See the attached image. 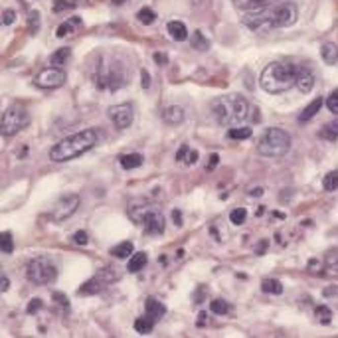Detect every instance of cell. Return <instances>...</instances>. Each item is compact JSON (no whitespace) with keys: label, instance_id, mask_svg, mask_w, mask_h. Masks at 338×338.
I'll use <instances>...</instances> for the list:
<instances>
[{"label":"cell","instance_id":"6da1fadb","mask_svg":"<svg viewBox=\"0 0 338 338\" xmlns=\"http://www.w3.org/2000/svg\"><path fill=\"white\" fill-rule=\"evenodd\" d=\"M297 6L291 0H281L277 4H271L263 10L255 12H245L241 16V22L248 26L249 30H259V32H269L275 28H287L297 22Z\"/></svg>","mask_w":338,"mask_h":338},{"label":"cell","instance_id":"7a4b0ae2","mask_svg":"<svg viewBox=\"0 0 338 338\" xmlns=\"http://www.w3.org/2000/svg\"><path fill=\"white\" fill-rule=\"evenodd\" d=\"M255 111L257 109L249 105L248 99L243 95H237V93L222 95L212 101L213 119L224 127H239L248 121H257L259 115Z\"/></svg>","mask_w":338,"mask_h":338},{"label":"cell","instance_id":"3957f363","mask_svg":"<svg viewBox=\"0 0 338 338\" xmlns=\"http://www.w3.org/2000/svg\"><path fill=\"white\" fill-rule=\"evenodd\" d=\"M99 142V133L97 129H83L75 135H70L59 142H55L50 148V159L53 162H68L77 157H81L83 152L91 150L95 144Z\"/></svg>","mask_w":338,"mask_h":338},{"label":"cell","instance_id":"277c9868","mask_svg":"<svg viewBox=\"0 0 338 338\" xmlns=\"http://www.w3.org/2000/svg\"><path fill=\"white\" fill-rule=\"evenodd\" d=\"M259 83L267 93H285L297 83V66L287 62L269 64L259 75Z\"/></svg>","mask_w":338,"mask_h":338},{"label":"cell","instance_id":"5b68a950","mask_svg":"<svg viewBox=\"0 0 338 338\" xmlns=\"http://www.w3.org/2000/svg\"><path fill=\"white\" fill-rule=\"evenodd\" d=\"M129 81V73L127 68L119 59H107L101 57L99 64L95 66L93 71V83L95 87L101 91H117L127 85Z\"/></svg>","mask_w":338,"mask_h":338},{"label":"cell","instance_id":"8992f818","mask_svg":"<svg viewBox=\"0 0 338 338\" xmlns=\"http://www.w3.org/2000/svg\"><path fill=\"white\" fill-rule=\"evenodd\" d=\"M291 148V135L283 129H267L263 137L257 142V150L261 157L279 159L285 157Z\"/></svg>","mask_w":338,"mask_h":338},{"label":"cell","instance_id":"52a82bcc","mask_svg":"<svg viewBox=\"0 0 338 338\" xmlns=\"http://www.w3.org/2000/svg\"><path fill=\"white\" fill-rule=\"evenodd\" d=\"M30 121L28 117V111L20 105L8 107L4 113H2V137H14L16 133H20Z\"/></svg>","mask_w":338,"mask_h":338},{"label":"cell","instance_id":"ba28073f","mask_svg":"<svg viewBox=\"0 0 338 338\" xmlns=\"http://www.w3.org/2000/svg\"><path fill=\"white\" fill-rule=\"evenodd\" d=\"M28 279L36 285H46V283H52L57 275L55 271V265L48 257H36L28 263V271H26Z\"/></svg>","mask_w":338,"mask_h":338},{"label":"cell","instance_id":"9c48e42d","mask_svg":"<svg viewBox=\"0 0 338 338\" xmlns=\"http://www.w3.org/2000/svg\"><path fill=\"white\" fill-rule=\"evenodd\" d=\"M36 87L40 89H57L62 87L64 83H66V71L62 70V68H46V70H42L38 75H36L34 79Z\"/></svg>","mask_w":338,"mask_h":338},{"label":"cell","instance_id":"30bf717a","mask_svg":"<svg viewBox=\"0 0 338 338\" xmlns=\"http://www.w3.org/2000/svg\"><path fill=\"white\" fill-rule=\"evenodd\" d=\"M79 208V196L77 194H66L62 196L52 208V218L53 222H64L70 216L75 213V210Z\"/></svg>","mask_w":338,"mask_h":338},{"label":"cell","instance_id":"8fae6325","mask_svg":"<svg viewBox=\"0 0 338 338\" xmlns=\"http://www.w3.org/2000/svg\"><path fill=\"white\" fill-rule=\"evenodd\" d=\"M111 123L115 125L117 129H127L133 125V119H135V109L131 103H121V105H113L109 107L107 111Z\"/></svg>","mask_w":338,"mask_h":338},{"label":"cell","instance_id":"7c38bea8","mask_svg":"<svg viewBox=\"0 0 338 338\" xmlns=\"http://www.w3.org/2000/svg\"><path fill=\"white\" fill-rule=\"evenodd\" d=\"M142 226H144V231L148 235H160L164 233V216L159 212V210H148L142 216Z\"/></svg>","mask_w":338,"mask_h":338},{"label":"cell","instance_id":"4fadbf2b","mask_svg":"<svg viewBox=\"0 0 338 338\" xmlns=\"http://www.w3.org/2000/svg\"><path fill=\"white\" fill-rule=\"evenodd\" d=\"M105 275V273H103ZM101 273L99 275H95V277H91L87 283L83 285V287H79V295H95V293H99L103 287H105L109 281H113L115 279V275L113 273H109L107 277H103Z\"/></svg>","mask_w":338,"mask_h":338},{"label":"cell","instance_id":"5bb4252c","mask_svg":"<svg viewBox=\"0 0 338 338\" xmlns=\"http://www.w3.org/2000/svg\"><path fill=\"white\" fill-rule=\"evenodd\" d=\"M295 87L299 89L301 93H309L311 89L315 87V73L311 68L306 66H297V83Z\"/></svg>","mask_w":338,"mask_h":338},{"label":"cell","instance_id":"9a60e30c","mask_svg":"<svg viewBox=\"0 0 338 338\" xmlns=\"http://www.w3.org/2000/svg\"><path fill=\"white\" fill-rule=\"evenodd\" d=\"M281 0H233V6L241 12H255V10H263L271 4H277Z\"/></svg>","mask_w":338,"mask_h":338},{"label":"cell","instance_id":"2e32d148","mask_svg":"<svg viewBox=\"0 0 338 338\" xmlns=\"http://www.w3.org/2000/svg\"><path fill=\"white\" fill-rule=\"evenodd\" d=\"M144 311H146V315L155 320V322L160 320L164 315H166V306H164L159 299H155V297H148V299H146V302H144Z\"/></svg>","mask_w":338,"mask_h":338},{"label":"cell","instance_id":"e0dca14e","mask_svg":"<svg viewBox=\"0 0 338 338\" xmlns=\"http://www.w3.org/2000/svg\"><path fill=\"white\" fill-rule=\"evenodd\" d=\"M81 26H83L81 18L71 16V18H68V20H64V22L57 26V32H55V36H57V38H66V36H70V34H75V32H77V28H81Z\"/></svg>","mask_w":338,"mask_h":338},{"label":"cell","instance_id":"ac0fdd59","mask_svg":"<svg viewBox=\"0 0 338 338\" xmlns=\"http://www.w3.org/2000/svg\"><path fill=\"white\" fill-rule=\"evenodd\" d=\"M184 117H186L184 109L178 105H170L162 111V119H164V123L168 125H180L184 121Z\"/></svg>","mask_w":338,"mask_h":338},{"label":"cell","instance_id":"d6986e66","mask_svg":"<svg viewBox=\"0 0 338 338\" xmlns=\"http://www.w3.org/2000/svg\"><path fill=\"white\" fill-rule=\"evenodd\" d=\"M166 30H168L170 38H172V40H176V42H184V40L188 38V28H186V24H184V22H180V20H172V22H168Z\"/></svg>","mask_w":338,"mask_h":338},{"label":"cell","instance_id":"ffe728a7","mask_svg":"<svg viewBox=\"0 0 338 338\" xmlns=\"http://www.w3.org/2000/svg\"><path fill=\"white\" fill-rule=\"evenodd\" d=\"M320 55H322V59H324L328 66H334V64L338 62V46L336 44H332V42L322 44V48H320Z\"/></svg>","mask_w":338,"mask_h":338},{"label":"cell","instance_id":"44dd1931","mask_svg":"<svg viewBox=\"0 0 338 338\" xmlns=\"http://www.w3.org/2000/svg\"><path fill=\"white\" fill-rule=\"evenodd\" d=\"M146 261H148V257H146V253H144V251L133 253V255H131V259H129V265H127V269H129L131 273H139L141 269H144Z\"/></svg>","mask_w":338,"mask_h":338},{"label":"cell","instance_id":"7402d4cb","mask_svg":"<svg viewBox=\"0 0 338 338\" xmlns=\"http://www.w3.org/2000/svg\"><path fill=\"white\" fill-rule=\"evenodd\" d=\"M121 166H123L125 170H133V168H139L142 162H144V157L139 155V152H133V155H123L121 157Z\"/></svg>","mask_w":338,"mask_h":338},{"label":"cell","instance_id":"603a6c76","mask_svg":"<svg viewBox=\"0 0 338 338\" xmlns=\"http://www.w3.org/2000/svg\"><path fill=\"white\" fill-rule=\"evenodd\" d=\"M320 107H322V99H320V97H317V99H315L311 105L304 107V111H302L301 115H299V123H306V121H311V119H313V117H315V115H317V113L320 111Z\"/></svg>","mask_w":338,"mask_h":338},{"label":"cell","instance_id":"cb8c5ba5","mask_svg":"<svg viewBox=\"0 0 338 338\" xmlns=\"http://www.w3.org/2000/svg\"><path fill=\"white\" fill-rule=\"evenodd\" d=\"M133 251H135L133 241H121L119 245H115V248L111 249V255L117 257V259H127V257L133 255Z\"/></svg>","mask_w":338,"mask_h":338},{"label":"cell","instance_id":"d4e9b609","mask_svg":"<svg viewBox=\"0 0 338 338\" xmlns=\"http://www.w3.org/2000/svg\"><path fill=\"white\" fill-rule=\"evenodd\" d=\"M190 44H192V48L198 50V52H206V50L210 48V40L202 34L200 30L192 32V36H190Z\"/></svg>","mask_w":338,"mask_h":338},{"label":"cell","instance_id":"484cf974","mask_svg":"<svg viewBox=\"0 0 338 338\" xmlns=\"http://www.w3.org/2000/svg\"><path fill=\"white\" fill-rule=\"evenodd\" d=\"M251 135H253V131H251V127H248V125L231 127L230 131H228V137L233 139V141H243V139H249Z\"/></svg>","mask_w":338,"mask_h":338},{"label":"cell","instance_id":"4316f807","mask_svg":"<svg viewBox=\"0 0 338 338\" xmlns=\"http://www.w3.org/2000/svg\"><path fill=\"white\" fill-rule=\"evenodd\" d=\"M70 57H71V50H70V48H59L57 52H53V55L50 57V62H52V66L59 68V66L68 64V59H70Z\"/></svg>","mask_w":338,"mask_h":338},{"label":"cell","instance_id":"83f0119b","mask_svg":"<svg viewBox=\"0 0 338 338\" xmlns=\"http://www.w3.org/2000/svg\"><path fill=\"white\" fill-rule=\"evenodd\" d=\"M319 137L322 139H326V141H336L338 139V121H332V123H328L326 127H322L319 131Z\"/></svg>","mask_w":338,"mask_h":338},{"label":"cell","instance_id":"f1b7e54d","mask_svg":"<svg viewBox=\"0 0 338 338\" xmlns=\"http://www.w3.org/2000/svg\"><path fill=\"white\" fill-rule=\"evenodd\" d=\"M261 291L269 293V295H281L283 293V285H281V281H277V279H265L261 283Z\"/></svg>","mask_w":338,"mask_h":338},{"label":"cell","instance_id":"f546056e","mask_svg":"<svg viewBox=\"0 0 338 338\" xmlns=\"http://www.w3.org/2000/svg\"><path fill=\"white\" fill-rule=\"evenodd\" d=\"M152 326H155V320L150 319L148 315L135 320V330H137L139 334H148V332L152 330Z\"/></svg>","mask_w":338,"mask_h":338},{"label":"cell","instance_id":"4dcf8cb0","mask_svg":"<svg viewBox=\"0 0 338 338\" xmlns=\"http://www.w3.org/2000/svg\"><path fill=\"white\" fill-rule=\"evenodd\" d=\"M322 188H324L326 192L338 190V170H332V172L324 174V178H322Z\"/></svg>","mask_w":338,"mask_h":338},{"label":"cell","instance_id":"1f68e13d","mask_svg":"<svg viewBox=\"0 0 338 338\" xmlns=\"http://www.w3.org/2000/svg\"><path fill=\"white\" fill-rule=\"evenodd\" d=\"M137 18H139V22H141V24L148 26V24H152V22L157 20V14H155V10H152V8L144 6V8H141V10L137 12Z\"/></svg>","mask_w":338,"mask_h":338},{"label":"cell","instance_id":"d6a6232c","mask_svg":"<svg viewBox=\"0 0 338 338\" xmlns=\"http://www.w3.org/2000/svg\"><path fill=\"white\" fill-rule=\"evenodd\" d=\"M0 249H2V253H12V251H14L12 233H10V231H4V233L0 235Z\"/></svg>","mask_w":338,"mask_h":338},{"label":"cell","instance_id":"836d02e7","mask_svg":"<svg viewBox=\"0 0 338 338\" xmlns=\"http://www.w3.org/2000/svg\"><path fill=\"white\" fill-rule=\"evenodd\" d=\"M315 317H317V320L319 322H322V324H328L330 320H332V311L328 309V306H317V311H315Z\"/></svg>","mask_w":338,"mask_h":338},{"label":"cell","instance_id":"e575fe53","mask_svg":"<svg viewBox=\"0 0 338 338\" xmlns=\"http://www.w3.org/2000/svg\"><path fill=\"white\" fill-rule=\"evenodd\" d=\"M210 309H212L213 315H228L230 304L226 301H222V299H213V301L210 302Z\"/></svg>","mask_w":338,"mask_h":338},{"label":"cell","instance_id":"d590c367","mask_svg":"<svg viewBox=\"0 0 338 338\" xmlns=\"http://www.w3.org/2000/svg\"><path fill=\"white\" fill-rule=\"evenodd\" d=\"M77 6V0H53L52 10L53 12H64V10H70Z\"/></svg>","mask_w":338,"mask_h":338},{"label":"cell","instance_id":"8d00e7d4","mask_svg":"<svg viewBox=\"0 0 338 338\" xmlns=\"http://www.w3.org/2000/svg\"><path fill=\"white\" fill-rule=\"evenodd\" d=\"M230 220H231V224L241 226V224L248 220V212H245V208H235V210H231Z\"/></svg>","mask_w":338,"mask_h":338},{"label":"cell","instance_id":"74e56055","mask_svg":"<svg viewBox=\"0 0 338 338\" xmlns=\"http://www.w3.org/2000/svg\"><path fill=\"white\" fill-rule=\"evenodd\" d=\"M28 30H30V34H36L40 30V12L38 10H30V14H28Z\"/></svg>","mask_w":338,"mask_h":338},{"label":"cell","instance_id":"f35d334b","mask_svg":"<svg viewBox=\"0 0 338 338\" xmlns=\"http://www.w3.org/2000/svg\"><path fill=\"white\" fill-rule=\"evenodd\" d=\"M324 265L328 267L330 271H338V249H332L326 253L324 257Z\"/></svg>","mask_w":338,"mask_h":338},{"label":"cell","instance_id":"ab89813d","mask_svg":"<svg viewBox=\"0 0 338 338\" xmlns=\"http://www.w3.org/2000/svg\"><path fill=\"white\" fill-rule=\"evenodd\" d=\"M326 107H328V111H330V113L338 115V89H334V91L328 95V99H326Z\"/></svg>","mask_w":338,"mask_h":338},{"label":"cell","instance_id":"60d3db41","mask_svg":"<svg viewBox=\"0 0 338 338\" xmlns=\"http://www.w3.org/2000/svg\"><path fill=\"white\" fill-rule=\"evenodd\" d=\"M73 241H75L77 245H87L89 235H87V233H85V231H83V230L75 231V233H73Z\"/></svg>","mask_w":338,"mask_h":338},{"label":"cell","instance_id":"b9f144b4","mask_svg":"<svg viewBox=\"0 0 338 338\" xmlns=\"http://www.w3.org/2000/svg\"><path fill=\"white\" fill-rule=\"evenodd\" d=\"M14 20H16V12H14V10H4V12H2V24H4V26L14 24Z\"/></svg>","mask_w":338,"mask_h":338},{"label":"cell","instance_id":"7bdbcfd3","mask_svg":"<svg viewBox=\"0 0 338 338\" xmlns=\"http://www.w3.org/2000/svg\"><path fill=\"white\" fill-rule=\"evenodd\" d=\"M188 152H190L188 144H182V146L178 148V152H176V160H178V162H180V160H186V157H188Z\"/></svg>","mask_w":338,"mask_h":338},{"label":"cell","instance_id":"ee69618b","mask_svg":"<svg viewBox=\"0 0 338 338\" xmlns=\"http://www.w3.org/2000/svg\"><path fill=\"white\" fill-rule=\"evenodd\" d=\"M40 309H42V301H40V299H32L30 304H28V313H30V315L36 313V311H40Z\"/></svg>","mask_w":338,"mask_h":338},{"label":"cell","instance_id":"f6af8a7d","mask_svg":"<svg viewBox=\"0 0 338 338\" xmlns=\"http://www.w3.org/2000/svg\"><path fill=\"white\" fill-rule=\"evenodd\" d=\"M322 295H324V297H338V285L326 287V289L322 291Z\"/></svg>","mask_w":338,"mask_h":338},{"label":"cell","instance_id":"bcb514c9","mask_svg":"<svg viewBox=\"0 0 338 338\" xmlns=\"http://www.w3.org/2000/svg\"><path fill=\"white\" fill-rule=\"evenodd\" d=\"M141 77H142V89H148V85H150V75H148V71L142 70L141 71Z\"/></svg>","mask_w":338,"mask_h":338},{"label":"cell","instance_id":"7dc6e473","mask_svg":"<svg viewBox=\"0 0 338 338\" xmlns=\"http://www.w3.org/2000/svg\"><path fill=\"white\" fill-rule=\"evenodd\" d=\"M53 299L59 302V304H64V306H68V301H66V297L62 295V293H53Z\"/></svg>","mask_w":338,"mask_h":338},{"label":"cell","instance_id":"c3c4849f","mask_svg":"<svg viewBox=\"0 0 338 338\" xmlns=\"http://www.w3.org/2000/svg\"><path fill=\"white\" fill-rule=\"evenodd\" d=\"M172 218H174V224H176V226H182V213L178 212V210H172Z\"/></svg>","mask_w":338,"mask_h":338},{"label":"cell","instance_id":"681fc988","mask_svg":"<svg viewBox=\"0 0 338 338\" xmlns=\"http://www.w3.org/2000/svg\"><path fill=\"white\" fill-rule=\"evenodd\" d=\"M194 162H198V152H188L186 164H194Z\"/></svg>","mask_w":338,"mask_h":338},{"label":"cell","instance_id":"f907efd6","mask_svg":"<svg viewBox=\"0 0 338 338\" xmlns=\"http://www.w3.org/2000/svg\"><path fill=\"white\" fill-rule=\"evenodd\" d=\"M155 59L159 62L160 66H162V64H166V55H162V53H155Z\"/></svg>","mask_w":338,"mask_h":338},{"label":"cell","instance_id":"816d5d0a","mask_svg":"<svg viewBox=\"0 0 338 338\" xmlns=\"http://www.w3.org/2000/svg\"><path fill=\"white\" fill-rule=\"evenodd\" d=\"M8 287H10V281H8L6 277H2V293H6V291H8Z\"/></svg>","mask_w":338,"mask_h":338},{"label":"cell","instance_id":"f5cc1de1","mask_svg":"<svg viewBox=\"0 0 338 338\" xmlns=\"http://www.w3.org/2000/svg\"><path fill=\"white\" fill-rule=\"evenodd\" d=\"M210 164H208V168H210V170H212L213 166H216V164H218V155H212V157H210Z\"/></svg>","mask_w":338,"mask_h":338},{"label":"cell","instance_id":"db71d44e","mask_svg":"<svg viewBox=\"0 0 338 338\" xmlns=\"http://www.w3.org/2000/svg\"><path fill=\"white\" fill-rule=\"evenodd\" d=\"M261 194H263V190H261V188H255V190L251 192V196H261Z\"/></svg>","mask_w":338,"mask_h":338},{"label":"cell","instance_id":"11a10c76","mask_svg":"<svg viewBox=\"0 0 338 338\" xmlns=\"http://www.w3.org/2000/svg\"><path fill=\"white\" fill-rule=\"evenodd\" d=\"M127 0H113V4H117V6H121V4H125Z\"/></svg>","mask_w":338,"mask_h":338}]
</instances>
